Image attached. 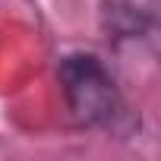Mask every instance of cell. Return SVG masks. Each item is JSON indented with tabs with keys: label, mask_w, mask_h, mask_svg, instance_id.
I'll use <instances>...</instances> for the list:
<instances>
[{
	"label": "cell",
	"mask_w": 161,
	"mask_h": 161,
	"mask_svg": "<svg viewBox=\"0 0 161 161\" xmlns=\"http://www.w3.org/2000/svg\"><path fill=\"white\" fill-rule=\"evenodd\" d=\"M60 86L73 114L86 123H108L117 114V92L108 69L86 54L66 57L60 66Z\"/></svg>",
	"instance_id": "obj_1"
}]
</instances>
